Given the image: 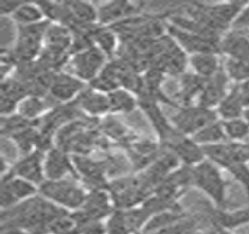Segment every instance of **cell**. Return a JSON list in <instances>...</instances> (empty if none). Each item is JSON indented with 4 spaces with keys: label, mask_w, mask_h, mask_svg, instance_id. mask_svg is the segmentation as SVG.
Returning a JSON list of instances; mask_svg holds the SVG:
<instances>
[{
    "label": "cell",
    "mask_w": 249,
    "mask_h": 234,
    "mask_svg": "<svg viewBox=\"0 0 249 234\" xmlns=\"http://www.w3.org/2000/svg\"><path fill=\"white\" fill-rule=\"evenodd\" d=\"M73 43V33L69 28L59 24H49L43 41V47L55 48V50L71 52ZM71 54V53H69Z\"/></svg>",
    "instance_id": "obj_25"
},
{
    "label": "cell",
    "mask_w": 249,
    "mask_h": 234,
    "mask_svg": "<svg viewBox=\"0 0 249 234\" xmlns=\"http://www.w3.org/2000/svg\"><path fill=\"white\" fill-rule=\"evenodd\" d=\"M87 193L82 184L68 178L45 180L39 186V195L68 212H74L83 206Z\"/></svg>",
    "instance_id": "obj_3"
},
{
    "label": "cell",
    "mask_w": 249,
    "mask_h": 234,
    "mask_svg": "<svg viewBox=\"0 0 249 234\" xmlns=\"http://www.w3.org/2000/svg\"><path fill=\"white\" fill-rule=\"evenodd\" d=\"M22 2L24 1H6V0H4V1L0 2V16L2 18H5V17L11 18Z\"/></svg>",
    "instance_id": "obj_37"
},
{
    "label": "cell",
    "mask_w": 249,
    "mask_h": 234,
    "mask_svg": "<svg viewBox=\"0 0 249 234\" xmlns=\"http://www.w3.org/2000/svg\"><path fill=\"white\" fill-rule=\"evenodd\" d=\"M137 97L138 108L143 111L147 121L151 124L152 129L157 135L158 142L160 144L166 143L178 132V130L173 126L170 118L161 110L160 103L145 94H141Z\"/></svg>",
    "instance_id": "obj_8"
},
{
    "label": "cell",
    "mask_w": 249,
    "mask_h": 234,
    "mask_svg": "<svg viewBox=\"0 0 249 234\" xmlns=\"http://www.w3.org/2000/svg\"><path fill=\"white\" fill-rule=\"evenodd\" d=\"M243 118L247 121V123L249 124V108L245 109V112H243Z\"/></svg>",
    "instance_id": "obj_39"
},
{
    "label": "cell",
    "mask_w": 249,
    "mask_h": 234,
    "mask_svg": "<svg viewBox=\"0 0 249 234\" xmlns=\"http://www.w3.org/2000/svg\"><path fill=\"white\" fill-rule=\"evenodd\" d=\"M88 86L91 87L95 90L103 92V94L106 95H109L111 91L121 88L120 82H118L117 79V75H116L115 68L114 66H112V62H107V65L104 66L102 72H101V73L98 74Z\"/></svg>",
    "instance_id": "obj_30"
},
{
    "label": "cell",
    "mask_w": 249,
    "mask_h": 234,
    "mask_svg": "<svg viewBox=\"0 0 249 234\" xmlns=\"http://www.w3.org/2000/svg\"><path fill=\"white\" fill-rule=\"evenodd\" d=\"M226 171L230 172L231 176L242 186L245 190L247 200L249 204V166L246 163H240V162H234L226 169Z\"/></svg>",
    "instance_id": "obj_35"
},
{
    "label": "cell",
    "mask_w": 249,
    "mask_h": 234,
    "mask_svg": "<svg viewBox=\"0 0 249 234\" xmlns=\"http://www.w3.org/2000/svg\"><path fill=\"white\" fill-rule=\"evenodd\" d=\"M248 141H249V138H248Z\"/></svg>",
    "instance_id": "obj_42"
},
{
    "label": "cell",
    "mask_w": 249,
    "mask_h": 234,
    "mask_svg": "<svg viewBox=\"0 0 249 234\" xmlns=\"http://www.w3.org/2000/svg\"><path fill=\"white\" fill-rule=\"evenodd\" d=\"M11 20L18 27V26L40 24V22L46 21V18L39 2H22L11 17Z\"/></svg>",
    "instance_id": "obj_26"
},
{
    "label": "cell",
    "mask_w": 249,
    "mask_h": 234,
    "mask_svg": "<svg viewBox=\"0 0 249 234\" xmlns=\"http://www.w3.org/2000/svg\"><path fill=\"white\" fill-rule=\"evenodd\" d=\"M220 53L227 59L249 61V39L245 32H226L220 41Z\"/></svg>",
    "instance_id": "obj_19"
},
{
    "label": "cell",
    "mask_w": 249,
    "mask_h": 234,
    "mask_svg": "<svg viewBox=\"0 0 249 234\" xmlns=\"http://www.w3.org/2000/svg\"><path fill=\"white\" fill-rule=\"evenodd\" d=\"M224 69L228 79L235 82V85H240L249 80V61L227 59Z\"/></svg>",
    "instance_id": "obj_33"
},
{
    "label": "cell",
    "mask_w": 249,
    "mask_h": 234,
    "mask_svg": "<svg viewBox=\"0 0 249 234\" xmlns=\"http://www.w3.org/2000/svg\"><path fill=\"white\" fill-rule=\"evenodd\" d=\"M231 30L245 32V33L249 31V2H246L245 6L242 7L241 12L236 17Z\"/></svg>",
    "instance_id": "obj_36"
},
{
    "label": "cell",
    "mask_w": 249,
    "mask_h": 234,
    "mask_svg": "<svg viewBox=\"0 0 249 234\" xmlns=\"http://www.w3.org/2000/svg\"><path fill=\"white\" fill-rule=\"evenodd\" d=\"M206 216V221L208 224H212L214 226L221 227L231 232L236 228L249 225V204L248 206L233 211L214 207L210 210Z\"/></svg>",
    "instance_id": "obj_18"
},
{
    "label": "cell",
    "mask_w": 249,
    "mask_h": 234,
    "mask_svg": "<svg viewBox=\"0 0 249 234\" xmlns=\"http://www.w3.org/2000/svg\"><path fill=\"white\" fill-rule=\"evenodd\" d=\"M163 146L158 141L147 138H136L128 148L125 149L128 160L131 164V169L136 173H141L149 167L160 155Z\"/></svg>",
    "instance_id": "obj_11"
},
{
    "label": "cell",
    "mask_w": 249,
    "mask_h": 234,
    "mask_svg": "<svg viewBox=\"0 0 249 234\" xmlns=\"http://www.w3.org/2000/svg\"><path fill=\"white\" fill-rule=\"evenodd\" d=\"M39 195V186L7 172L1 176V211L12 209L34 196Z\"/></svg>",
    "instance_id": "obj_7"
},
{
    "label": "cell",
    "mask_w": 249,
    "mask_h": 234,
    "mask_svg": "<svg viewBox=\"0 0 249 234\" xmlns=\"http://www.w3.org/2000/svg\"><path fill=\"white\" fill-rule=\"evenodd\" d=\"M37 126H40V121H30L16 112L10 116L1 117V135L2 137L10 138L11 136L18 134L20 131Z\"/></svg>",
    "instance_id": "obj_31"
},
{
    "label": "cell",
    "mask_w": 249,
    "mask_h": 234,
    "mask_svg": "<svg viewBox=\"0 0 249 234\" xmlns=\"http://www.w3.org/2000/svg\"><path fill=\"white\" fill-rule=\"evenodd\" d=\"M222 126H224L227 141H230V142H243V141H248L249 124L243 117L222 121Z\"/></svg>",
    "instance_id": "obj_32"
},
{
    "label": "cell",
    "mask_w": 249,
    "mask_h": 234,
    "mask_svg": "<svg viewBox=\"0 0 249 234\" xmlns=\"http://www.w3.org/2000/svg\"><path fill=\"white\" fill-rule=\"evenodd\" d=\"M246 36H248V39H249V31L248 32H246Z\"/></svg>",
    "instance_id": "obj_41"
},
{
    "label": "cell",
    "mask_w": 249,
    "mask_h": 234,
    "mask_svg": "<svg viewBox=\"0 0 249 234\" xmlns=\"http://www.w3.org/2000/svg\"><path fill=\"white\" fill-rule=\"evenodd\" d=\"M205 81L206 80L195 73H185L181 75L179 77V90L176 100L179 107L195 105V101H198L200 96Z\"/></svg>",
    "instance_id": "obj_20"
},
{
    "label": "cell",
    "mask_w": 249,
    "mask_h": 234,
    "mask_svg": "<svg viewBox=\"0 0 249 234\" xmlns=\"http://www.w3.org/2000/svg\"><path fill=\"white\" fill-rule=\"evenodd\" d=\"M192 186L210 198L214 207L225 209L227 204L228 181L222 176L221 169L211 161L205 160L192 167Z\"/></svg>",
    "instance_id": "obj_2"
},
{
    "label": "cell",
    "mask_w": 249,
    "mask_h": 234,
    "mask_svg": "<svg viewBox=\"0 0 249 234\" xmlns=\"http://www.w3.org/2000/svg\"><path fill=\"white\" fill-rule=\"evenodd\" d=\"M189 66H191L193 73L205 80L213 77L224 67L218 53H200L190 55Z\"/></svg>",
    "instance_id": "obj_21"
},
{
    "label": "cell",
    "mask_w": 249,
    "mask_h": 234,
    "mask_svg": "<svg viewBox=\"0 0 249 234\" xmlns=\"http://www.w3.org/2000/svg\"><path fill=\"white\" fill-rule=\"evenodd\" d=\"M46 97L27 96L18 106V114L30 121H40L49 110Z\"/></svg>",
    "instance_id": "obj_28"
},
{
    "label": "cell",
    "mask_w": 249,
    "mask_h": 234,
    "mask_svg": "<svg viewBox=\"0 0 249 234\" xmlns=\"http://www.w3.org/2000/svg\"><path fill=\"white\" fill-rule=\"evenodd\" d=\"M132 234H149V233L144 232V231H140V232H135V233H132Z\"/></svg>",
    "instance_id": "obj_40"
},
{
    "label": "cell",
    "mask_w": 249,
    "mask_h": 234,
    "mask_svg": "<svg viewBox=\"0 0 249 234\" xmlns=\"http://www.w3.org/2000/svg\"><path fill=\"white\" fill-rule=\"evenodd\" d=\"M107 234H132L124 210L115 209L106 221Z\"/></svg>",
    "instance_id": "obj_34"
},
{
    "label": "cell",
    "mask_w": 249,
    "mask_h": 234,
    "mask_svg": "<svg viewBox=\"0 0 249 234\" xmlns=\"http://www.w3.org/2000/svg\"><path fill=\"white\" fill-rule=\"evenodd\" d=\"M161 146L172 152L181 165L193 167L206 160L204 148L199 145L192 137L182 135L179 131L170 141L161 144Z\"/></svg>",
    "instance_id": "obj_9"
},
{
    "label": "cell",
    "mask_w": 249,
    "mask_h": 234,
    "mask_svg": "<svg viewBox=\"0 0 249 234\" xmlns=\"http://www.w3.org/2000/svg\"><path fill=\"white\" fill-rule=\"evenodd\" d=\"M45 155L40 150H34L31 154L21 156L11 167V172L17 177L24 178L40 186L46 180Z\"/></svg>",
    "instance_id": "obj_14"
},
{
    "label": "cell",
    "mask_w": 249,
    "mask_h": 234,
    "mask_svg": "<svg viewBox=\"0 0 249 234\" xmlns=\"http://www.w3.org/2000/svg\"><path fill=\"white\" fill-rule=\"evenodd\" d=\"M110 115H128L138 109V97L124 88H118L108 95Z\"/></svg>",
    "instance_id": "obj_24"
},
{
    "label": "cell",
    "mask_w": 249,
    "mask_h": 234,
    "mask_svg": "<svg viewBox=\"0 0 249 234\" xmlns=\"http://www.w3.org/2000/svg\"><path fill=\"white\" fill-rule=\"evenodd\" d=\"M215 110L220 121H228L243 117L245 107H243L237 85L231 87Z\"/></svg>",
    "instance_id": "obj_23"
},
{
    "label": "cell",
    "mask_w": 249,
    "mask_h": 234,
    "mask_svg": "<svg viewBox=\"0 0 249 234\" xmlns=\"http://www.w3.org/2000/svg\"><path fill=\"white\" fill-rule=\"evenodd\" d=\"M67 212L41 195H36L12 209L2 210L1 226L19 227L30 234H48L49 225Z\"/></svg>",
    "instance_id": "obj_1"
},
{
    "label": "cell",
    "mask_w": 249,
    "mask_h": 234,
    "mask_svg": "<svg viewBox=\"0 0 249 234\" xmlns=\"http://www.w3.org/2000/svg\"><path fill=\"white\" fill-rule=\"evenodd\" d=\"M94 45L108 57V60L115 59L117 55L121 41L117 33L109 26L97 25L92 31Z\"/></svg>",
    "instance_id": "obj_22"
},
{
    "label": "cell",
    "mask_w": 249,
    "mask_h": 234,
    "mask_svg": "<svg viewBox=\"0 0 249 234\" xmlns=\"http://www.w3.org/2000/svg\"><path fill=\"white\" fill-rule=\"evenodd\" d=\"M45 175L46 180H61V179H66L68 176L80 180L74 165L73 156L56 145L46 152Z\"/></svg>",
    "instance_id": "obj_13"
},
{
    "label": "cell",
    "mask_w": 249,
    "mask_h": 234,
    "mask_svg": "<svg viewBox=\"0 0 249 234\" xmlns=\"http://www.w3.org/2000/svg\"><path fill=\"white\" fill-rule=\"evenodd\" d=\"M190 55L186 53L169 34L165 36L164 46L160 54L152 63L166 74V76L180 77L186 73ZM151 66V67H152Z\"/></svg>",
    "instance_id": "obj_6"
},
{
    "label": "cell",
    "mask_w": 249,
    "mask_h": 234,
    "mask_svg": "<svg viewBox=\"0 0 249 234\" xmlns=\"http://www.w3.org/2000/svg\"><path fill=\"white\" fill-rule=\"evenodd\" d=\"M230 81L231 80L228 79L227 74L222 67L218 74L205 81V86L196 103L205 107V108L215 110L221 103V101L225 99L227 92L230 91V89H228Z\"/></svg>",
    "instance_id": "obj_17"
},
{
    "label": "cell",
    "mask_w": 249,
    "mask_h": 234,
    "mask_svg": "<svg viewBox=\"0 0 249 234\" xmlns=\"http://www.w3.org/2000/svg\"><path fill=\"white\" fill-rule=\"evenodd\" d=\"M74 102L80 111L91 120H101L107 115H110L108 95L95 90L89 86L86 87Z\"/></svg>",
    "instance_id": "obj_16"
},
{
    "label": "cell",
    "mask_w": 249,
    "mask_h": 234,
    "mask_svg": "<svg viewBox=\"0 0 249 234\" xmlns=\"http://www.w3.org/2000/svg\"><path fill=\"white\" fill-rule=\"evenodd\" d=\"M167 34L172 37L179 46L186 52L189 55L200 53H220V41L221 40H214L210 37L198 36V34L190 33V32L182 31L180 28L167 24Z\"/></svg>",
    "instance_id": "obj_10"
},
{
    "label": "cell",
    "mask_w": 249,
    "mask_h": 234,
    "mask_svg": "<svg viewBox=\"0 0 249 234\" xmlns=\"http://www.w3.org/2000/svg\"><path fill=\"white\" fill-rule=\"evenodd\" d=\"M170 120L173 126L180 134L192 137L199 130L214 121H218L219 117L216 110L195 103V105L179 107L176 114L172 115Z\"/></svg>",
    "instance_id": "obj_4"
},
{
    "label": "cell",
    "mask_w": 249,
    "mask_h": 234,
    "mask_svg": "<svg viewBox=\"0 0 249 234\" xmlns=\"http://www.w3.org/2000/svg\"><path fill=\"white\" fill-rule=\"evenodd\" d=\"M108 61V57L96 46H92L88 50L71 55L68 65L71 68V74L89 85L102 72Z\"/></svg>",
    "instance_id": "obj_5"
},
{
    "label": "cell",
    "mask_w": 249,
    "mask_h": 234,
    "mask_svg": "<svg viewBox=\"0 0 249 234\" xmlns=\"http://www.w3.org/2000/svg\"><path fill=\"white\" fill-rule=\"evenodd\" d=\"M77 25H98V11L95 5L87 1H66Z\"/></svg>",
    "instance_id": "obj_27"
},
{
    "label": "cell",
    "mask_w": 249,
    "mask_h": 234,
    "mask_svg": "<svg viewBox=\"0 0 249 234\" xmlns=\"http://www.w3.org/2000/svg\"><path fill=\"white\" fill-rule=\"evenodd\" d=\"M0 234H30L26 230L14 226H1Z\"/></svg>",
    "instance_id": "obj_38"
},
{
    "label": "cell",
    "mask_w": 249,
    "mask_h": 234,
    "mask_svg": "<svg viewBox=\"0 0 249 234\" xmlns=\"http://www.w3.org/2000/svg\"><path fill=\"white\" fill-rule=\"evenodd\" d=\"M98 11V25L111 26L125 21L132 17L138 16L142 12V5L130 1H109L104 2Z\"/></svg>",
    "instance_id": "obj_15"
},
{
    "label": "cell",
    "mask_w": 249,
    "mask_h": 234,
    "mask_svg": "<svg viewBox=\"0 0 249 234\" xmlns=\"http://www.w3.org/2000/svg\"><path fill=\"white\" fill-rule=\"evenodd\" d=\"M192 138L201 146L214 145V144L227 142L222 121L220 120L214 121V122L210 123L205 128L199 130L196 134L192 136Z\"/></svg>",
    "instance_id": "obj_29"
},
{
    "label": "cell",
    "mask_w": 249,
    "mask_h": 234,
    "mask_svg": "<svg viewBox=\"0 0 249 234\" xmlns=\"http://www.w3.org/2000/svg\"><path fill=\"white\" fill-rule=\"evenodd\" d=\"M88 86L71 73L59 72L55 74L49 88L48 96L56 102V105L74 102L77 96Z\"/></svg>",
    "instance_id": "obj_12"
}]
</instances>
